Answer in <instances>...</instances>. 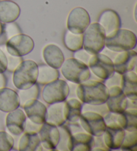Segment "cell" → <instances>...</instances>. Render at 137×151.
Wrapping results in <instances>:
<instances>
[{"instance_id": "obj_20", "label": "cell", "mask_w": 137, "mask_h": 151, "mask_svg": "<svg viewBox=\"0 0 137 151\" xmlns=\"http://www.w3.org/2000/svg\"><path fill=\"white\" fill-rule=\"evenodd\" d=\"M94 145V137L86 132L74 133L71 138L70 151H90Z\"/></svg>"}, {"instance_id": "obj_2", "label": "cell", "mask_w": 137, "mask_h": 151, "mask_svg": "<svg viewBox=\"0 0 137 151\" xmlns=\"http://www.w3.org/2000/svg\"><path fill=\"white\" fill-rule=\"evenodd\" d=\"M13 83L17 89H27L36 83L38 65L32 60L23 61L13 72Z\"/></svg>"}, {"instance_id": "obj_24", "label": "cell", "mask_w": 137, "mask_h": 151, "mask_svg": "<svg viewBox=\"0 0 137 151\" xmlns=\"http://www.w3.org/2000/svg\"><path fill=\"white\" fill-rule=\"evenodd\" d=\"M121 88L129 99L137 100V75L135 71H128L122 75Z\"/></svg>"}, {"instance_id": "obj_31", "label": "cell", "mask_w": 137, "mask_h": 151, "mask_svg": "<svg viewBox=\"0 0 137 151\" xmlns=\"http://www.w3.org/2000/svg\"><path fill=\"white\" fill-rule=\"evenodd\" d=\"M137 147V131H125V136L124 138L121 150L128 151H136Z\"/></svg>"}, {"instance_id": "obj_32", "label": "cell", "mask_w": 137, "mask_h": 151, "mask_svg": "<svg viewBox=\"0 0 137 151\" xmlns=\"http://www.w3.org/2000/svg\"><path fill=\"white\" fill-rule=\"evenodd\" d=\"M14 140L11 134L6 131H0V151H9L14 148Z\"/></svg>"}, {"instance_id": "obj_19", "label": "cell", "mask_w": 137, "mask_h": 151, "mask_svg": "<svg viewBox=\"0 0 137 151\" xmlns=\"http://www.w3.org/2000/svg\"><path fill=\"white\" fill-rule=\"evenodd\" d=\"M42 55L46 64L54 69H60L65 60L61 49L54 44H49L45 47Z\"/></svg>"}, {"instance_id": "obj_36", "label": "cell", "mask_w": 137, "mask_h": 151, "mask_svg": "<svg viewBox=\"0 0 137 151\" xmlns=\"http://www.w3.org/2000/svg\"><path fill=\"white\" fill-rule=\"evenodd\" d=\"M106 127H120L118 123V113L109 111L103 116Z\"/></svg>"}, {"instance_id": "obj_27", "label": "cell", "mask_w": 137, "mask_h": 151, "mask_svg": "<svg viewBox=\"0 0 137 151\" xmlns=\"http://www.w3.org/2000/svg\"><path fill=\"white\" fill-rule=\"evenodd\" d=\"M58 69H54L48 65L42 64L38 65V74L36 83L39 85H45L54 80L59 79Z\"/></svg>"}, {"instance_id": "obj_3", "label": "cell", "mask_w": 137, "mask_h": 151, "mask_svg": "<svg viewBox=\"0 0 137 151\" xmlns=\"http://www.w3.org/2000/svg\"><path fill=\"white\" fill-rule=\"evenodd\" d=\"M106 36L98 23H91L83 33V49L92 55L101 53L105 47Z\"/></svg>"}, {"instance_id": "obj_10", "label": "cell", "mask_w": 137, "mask_h": 151, "mask_svg": "<svg viewBox=\"0 0 137 151\" xmlns=\"http://www.w3.org/2000/svg\"><path fill=\"white\" fill-rule=\"evenodd\" d=\"M90 24V17L86 9L77 7L71 10L67 19L68 30L74 33L82 34Z\"/></svg>"}, {"instance_id": "obj_9", "label": "cell", "mask_w": 137, "mask_h": 151, "mask_svg": "<svg viewBox=\"0 0 137 151\" xmlns=\"http://www.w3.org/2000/svg\"><path fill=\"white\" fill-rule=\"evenodd\" d=\"M34 41L28 35L20 33L7 40L6 49L7 53L14 56L23 57L33 51Z\"/></svg>"}, {"instance_id": "obj_18", "label": "cell", "mask_w": 137, "mask_h": 151, "mask_svg": "<svg viewBox=\"0 0 137 151\" xmlns=\"http://www.w3.org/2000/svg\"><path fill=\"white\" fill-rule=\"evenodd\" d=\"M98 23L103 27L106 35L118 30L121 27V19L117 12L106 9L100 15Z\"/></svg>"}, {"instance_id": "obj_28", "label": "cell", "mask_w": 137, "mask_h": 151, "mask_svg": "<svg viewBox=\"0 0 137 151\" xmlns=\"http://www.w3.org/2000/svg\"><path fill=\"white\" fill-rule=\"evenodd\" d=\"M64 43L68 50L75 52L83 48V33L77 34L67 30L64 37Z\"/></svg>"}, {"instance_id": "obj_37", "label": "cell", "mask_w": 137, "mask_h": 151, "mask_svg": "<svg viewBox=\"0 0 137 151\" xmlns=\"http://www.w3.org/2000/svg\"><path fill=\"white\" fill-rule=\"evenodd\" d=\"M5 30H6V35L8 40L9 38L12 37L13 36L22 33V31H21L19 26L17 25L16 23H15V22L6 23Z\"/></svg>"}, {"instance_id": "obj_42", "label": "cell", "mask_w": 137, "mask_h": 151, "mask_svg": "<svg viewBox=\"0 0 137 151\" xmlns=\"http://www.w3.org/2000/svg\"><path fill=\"white\" fill-rule=\"evenodd\" d=\"M3 31H4V27L1 24V22H0V36H1V35L2 34V33H3Z\"/></svg>"}, {"instance_id": "obj_34", "label": "cell", "mask_w": 137, "mask_h": 151, "mask_svg": "<svg viewBox=\"0 0 137 151\" xmlns=\"http://www.w3.org/2000/svg\"><path fill=\"white\" fill-rule=\"evenodd\" d=\"M82 111H93L101 114V115L104 116L109 112V109L107 108L106 103L102 104V105H88V104H84L82 106Z\"/></svg>"}, {"instance_id": "obj_33", "label": "cell", "mask_w": 137, "mask_h": 151, "mask_svg": "<svg viewBox=\"0 0 137 151\" xmlns=\"http://www.w3.org/2000/svg\"><path fill=\"white\" fill-rule=\"evenodd\" d=\"M4 51L5 52V53H6L7 61V66L6 71H8L10 73H13L14 71V70L17 68V67L23 61L22 57L12 55H10L9 53H7L6 49V51Z\"/></svg>"}, {"instance_id": "obj_22", "label": "cell", "mask_w": 137, "mask_h": 151, "mask_svg": "<svg viewBox=\"0 0 137 151\" xmlns=\"http://www.w3.org/2000/svg\"><path fill=\"white\" fill-rule=\"evenodd\" d=\"M20 6L12 1L3 0L0 1V22L4 23L15 22L20 17Z\"/></svg>"}, {"instance_id": "obj_5", "label": "cell", "mask_w": 137, "mask_h": 151, "mask_svg": "<svg viewBox=\"0 0 137 151\" xmlns=\"http://www.w3.org/2000/svg\"><path fill=\"white\" fill-rule=\"evenodd\" d=\"M60 69L65 79L76 84H80L90 79L91 76L88 65L74 57L64 60Z\"/></svg>"}, {"instance_id": "obj_7", "label": "cell", "mask_w": 137, "mask_h": 151, "mask_svg": "<svg viewBox=\"0 0 137 151\" xmlns=\"http://www.w3.org/2000/svg\"><path fill=\"white\" fill-rule=\"evenodd\" d=\"M79 121L84 131L93 137L102 136L106 129L103 116L96 112L83 111Z\"/></svg>"}, {"instance_id": "obj_6", "label": "cell", "mask_w": 137, "mask_h": 151, "mask_svg": "<svg viewBox=\"0 0 137 151\" xmlns=\"http://www.w3.org/2000/svg\"><path fill=\"white\" fill-rule=\"evenodd\" d=\"M69 93L68 83L64 80L58 79L44 85L42 95L45 102L50 105L66 101L68 98Z\"/></svg>"}, {"instance_id": "obj_40", "label": "cell", "mask_w": 137, "mask_h": 151, "mask_svg": "<svg viewBox=\"0 0 137 151\" xmlns=\"http://www.w3.org/2000/svg\"><path fill=\"white\" fill-rule=\"evenodd\" d=\"M7 61L6 53L0 48V73H4L7 70Z\"/></svg>"}, {"instance_id": "obj_39", "label": "cell", "mask_w": 137, "mask_h": 151, "mask_svg": "<svg viewBox=\"0 0 137 151\" xmlns=\"http://www.w3.org/2000/svg\"><path fill=\"white\" fill-rule=\"evenodd\" d=\"M42 126V124H36L27 118L26 122L25 129L23 132H35V133H38V132L39 131V130H40Z\"/></svg>"}, {"instance_id": "obj_26", "label": "cell", "mask_w": 137, "mask_h": 151, "mask_svg": "<svg viewBox=\"0 0 137 151\" xmlns=\"http://www.w3.org/2000/svg\"><path fill=\"white\" fill-rule=\"evenodd\" d=\"M118 123L125 131H137V109H126L118 114Z\"/></svg>"}, {"instance_id": "obj_17", "label": "cell", "mask_w": 137, "mask_h": 151, "mask_svg": "<svg viewBox=\"0 0 137 151\" xmlns=\"http://www.w3.org/2000/svg\"><path fill=\"white\" fill-rule=\"evenodd\" d=\"M125 136V130L120 127H106L102 135L104 144L110 150L119 149Z\"/></svg>"}, {"instance_id": "obj_14", "label": "cell", "mask_w": 137, "mask_h": 151, "mask_svg": "<svg viewBox=\"0 0 137 151\" xmlns=\"http://www.w3.org/2000/svg\"><path fill=\"white\" fill-rule=\"evenodd\" d=\"M27 118L36 124L46 123L47 107L44 103L36 99H30L23 106Z\"/></svg>"}, {"instance_id": "obj_41", "label": "cell", "mask_w": 137, "mask_h": 151, "mask_svg": "<svg viewBox=\"0 0 137 151\" xmlns=\"http://www.w3.org/2000/svg\"><path fill=\"white\" fill-rule=\"evenodd\" d=\"M7 85V79L4 73H0V88L6 87Z\"/></svg>"}, {"instance_id": "obj_16", "label": "cell", "mask_w": 137, "mask_h": 151, "mask_svg": "<svg viewBox=\"0 0 137 151\" xmlns=\"http://www.w3.org/2000/svg\"><path fill=\"white\" fill-rule=\"evenodd\" d=\"M20 106L17 93L12 88H0V111L9 113Z\"/></svg>"}, {"instance_id": "obj_8", "label": "cell", "mask_w": 137, "mask_h": 151, "mask_svg": "<svg viewBox=\"0 0 137 151\" xmlns=\"http://www.w3.org/2000/svg\"><path fill=\"white\" fill-rule=\"evenodd\" d=\"M88 67L94 75L104 81L115 72L112 60L102 53L93 55L89 61Z\"/></svg>"}, {"instance_id": "obj_15", "label": "cell", "mask_w": 137, "mask_h": 151, "mask_svg": "<svg viewBox=\"0 0 137 151\" xmlns=\"http://www.w3.org/2000/svg\"><path fill=\"white\" fill-rule=\"evenodd\" d=\"M27 119L22 109L17 108L9 112L6 119V124L10 133L17 136L23 132Z\"/></svg>"}, {"instance_id": "obj_29", "label": "cell", "mask_w": 137, "mask_h": 151, "mask_svg": "<svg viewBox=\"0 0 137 151\" xmlns=\"http://www.w3.org/2000/svg\"><path fill=\"white\" fill-rule=\"evenodd\" d=\"M58 128L60 132V139L58 144L56 146V150L70 151L71 138L72 135V132L66 123L58 127Z\"/></svg>"}, {"instance_id": "obj_13", "label": "cell", "mask_w": 137, "mask_h": 151, "mask_svg": "<svg viewBox=\"0 0 137 151\" xmlns=\"http://www.w3.org/2000/svg\"><path fill=\"white\" fill-rule=\"evenodd\" d=\"M38 135L42 147L47 150H56L60 139V132L58 127L44 123L38 132Z\"/></svg>"}, {"instance_id": "obj_23", "label": "cell", "mask_w": 137, "mask_h": 151, "mask_svg": "<svg viewBox=\"0 0 137 151\" xmlns=\"http://www.w3.org/2000/svg\"><path fill=\"white\" fill-rule=\"evenodd\" d=\"M42 148L38 133L23 132L18 143V150L20 151L43 150Z\"/></svg>"}, {"instance_id": "obj_38", "label": "cell", "mask_w": 137, "mask_h": 151, "mask_svg": "<svg viewBox=\"0 0 137 151\" xmlns=\"http://www.w3.org/2000/svg\"><path fill=\"white\" fill-rule=\"evenodd\" d=\"M92 55L88 53L86 50L82 48L81 49H79V50L76 51L74 52V58L77 59L79 61L83 62L86 65H88V63L90 58L92 57Z\"/></svg>"}, {"instance_id": "obj_30", "label": "cell", "mask_w": 137, "mask_h": 151, "mask_svg": "<svg viewBox=\"0 0 137 151\" xmlns=\"http://www.w3.org/2000/svg\"><path fill=\"white\" fill-rule=\"evenodd\" d=\"M39 92H40V88L38 83H35L33 86L27 89H18L17 93L19 96L21 107H23L24 104L29 100L33 99H38Z\"/></svg>"}, {"instance_id": "obj_25", "label": "cell", "mask_w": 137, "mask_h": 151, "mask_svg": "<svg viewBox=\"0 0 137 151\" xmlns=\"http://www.w3.org/2000/svg\"><path fill=\"white\" fill-rule=\"evenodd\" d=\"M83 103L76 98H70L65 101L64 114L66 122L74 123L79 121L82 113Z\"/></svg>"}, {"instance_id": "obj_21", "label": "cell", "mask_w": 137, "mask_h": 151, "mask_svg": "<svg viewBox=\"0 0 137 151\" xmlns=\"http://www.w3.org/2000/svg\"><path fill=\"white\" fill-rule=\"evenodd\" d=\"M65 101L52 103L47 108L46 123L60 127L66 123L64 114Z\"/></svg>"}, {"instance_id": "obj_11", "label": "cell", "mask_w": 137, "mask_h": 151, "mask_svg": "<svg viewBox=\"0 0 137 151\" xmlns=\"http://www.w3.org/2000/svg\"><path fill=\"white\" fill-rule=\"evenodd\" d=\"M106 105L109 111L118 114L127 109L128 98L119 86H112L109 88V98Z\"/></svg>"}, {"instance_id": "obj_4", "label": "cell", "mask_w": 137, "mask_h": 151, "mask_svg": "<svg viewBox=\"0 0 137 151\" xmlns=\"http://www.w3.org/2000/svg\"><path fill=\"white\" fill-rule=\"evenodd\" d=\"M136 45V36L126 29H118L106 36L105 47L115 52L132 50Z\"/></svg>"}, {"instance_id": "obj_35", "label": "cell", "mask_w": 137, "mask_h": 151, "mask_svg": "<svg viewBox=\"0 0 137 151\" xmlns=\"http://www.w3.org/2000/svg\"><path fill=\"white\" fill-rule=\"evenodd\" d=\"M122 75L114 72L111 77L109 79L104 80V85L106 86L108 88L112 87V86H119L120 87H122Z\"/></svg>"}, {"instance_id": "obj_12", "label": "cell", "mask_w": 137, "mask_h": 151, "mask_svg": "<svg viewBox=\"0 0 137 151\" xmlns=\"http://www.w3.org/2000/svg\"><path fill=\"white\" fill-rule=\"evenodd\" d=\"M136 52L133 49L118 52L112 60L115 72L123 75L126 72L133 71L136 67Z\"/></svg>"}, {"instance_id": "obj_1", "label": "cell", "mask_w": 137, "mask_h": 151, "mask_svg": "<svg viewBox=\"0 0 137 151\" xmlns=\"http://www.w3.org/2000/svg\"><path fill=\"white\" fill-rule=\"evenodd\" d=\"M76 95L83 104L102 105L106 103L109 98V88L104 83L88 79L78 85Z\"/></svg>"}]
</instances>
